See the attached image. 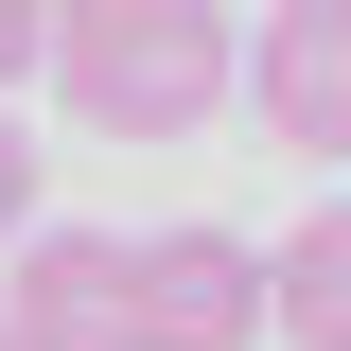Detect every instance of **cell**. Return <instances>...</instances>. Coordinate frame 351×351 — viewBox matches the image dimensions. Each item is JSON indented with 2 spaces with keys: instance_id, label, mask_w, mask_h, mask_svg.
<instances>
[{
  "instance_id": "cell-4",
  "label": "cell",
  "mask_w": 351,
  "mask_h": 351,
  "mask_svg": "<svg viewBox=\"0 0 351 351\" xmlns=\"http://www.w3.org/2000/svg\"><path fill=\"white\" fill-rule=\"evenodd\" d=\"M141 263V351H246L263 334V246L246 228H158Z\"/></svg>"
},
{
  "instance_id": "cell-6",
  "label": "cell",
  "mask_w": 351,
  "mask_h": 351,
  "mask_svg": "<svg viewBox=\"0 0 351 351\" xmlns=\"http://www.w3.org/2000/svg\"><path fill=\"white\" fill-rule=\"evenodd\" d=\"M18 228H36V123L0 106V246H18Z\"/></svg>"
},
{
  "instance_id": "cell-8",
  "label": "cell",
  "mask_w": 351,
  "mask_h": 351,
  "mask_svg": "<svg viewBox=\"0 0 351 351\" xmlns=\"http://www.w3.org/2000/svg\"><path fill=\"white\" fill-rule=\"evenodd\" d=\"M36 53H53V18H36V0H0V88L36 71Z\"/></svg>"
},
{
  "instance_id": "cell-2",
  "label": "cell",
  "mask_w": 351,
  "mask_h": 351,
  "mask_svg": "<svg viewBox=\"0 0 351 351\" xmlns=\"http://www.w3.org/2000/svg\"><path fill=\"white\" fill-rule=\"evenodd\" d=\"M228 88L263 106V141L351 158V0H263V36L228 53Z\"/></svg>"
},
{
  "instance_id": "cell-1",
  "label": "cell",
  "mask_w": 351,
  "mask_h": 351,
  "mask_svg": "<svg viewBox=\"0 0 351 351\" xmlns=\"http://www.w3.org/2000/svg\"><path fill=\"white\" fill-rule=\"evenodd\" d=\"M228 0H158V18H123V36H88V53H53V88H71V123L88 141H193L228 106Z\"/></svg>"
},
{
  "instance_id": "cell-7",
  "label": "cell",
  "mask_w": 351,
  "mask_h": 351,
  "mask_svg": "<svg viewBox=\"0 0 351 351\" xmlns=\"http://www.w3.org/2000/svg\"><path fill=\"white\" fill-rule=\"evenodd\" d=\"M53 18V53H88V36H123V18H158V0H36Z\"/></svg>"
},
{
  "instance_id": "cell-5",
  "label": "cell",
  "mask_w": 351,
  "mask_h": 351,
  "mask_svg": "<svg viewBox=\"0 0 351 351\" xmlns=\"http://www.w3.org/2000/svg\"><path fill=\"white\" fill-rule=\"evenodd\" d=\"M263 334H281V351H351V193L263 246Z\"/></svg>"
},
{
  "instance_id": "cell-3",
  "label": "cell",
  "mask_w": 351,
  "mask_h": 351,
  "mask_svg": "<svg viewBox=\"0 0 351 351\" xmlns=\"http://www.w3.org/2000/svg\"><path fill=\"white\" fill-rule=\"evenodd\" d=\"M0 334H18V351H141V263H123V228H36Z\"/></svg>"
},
{
  "instance_id": "cell-9",
  "label": "cell",
  "mask_w": 351,
  "mask_h": 351,
  "mask_svg": "<svg viewBox=\"0 0 351 351\" xmlns=\"http://www.w3.org/2000/svg\"><path fill=\"white\" fill-rule=\"evenodd\" d=\"M0 351H18V334H0Z\"/></svg>"
}]
</instances>
